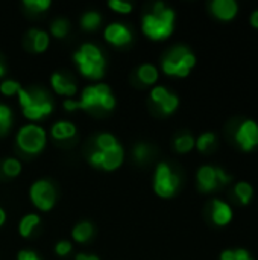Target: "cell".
<instances>
[{
  "mask_svg": "<svg viewBox=\"0 0 258 260\" xmlns=\"http://www.w3.org/2000/svg\"><path fill=\"white\" fill-rule=\"evenodd\" d=\"M175 14L163 3L154 6V14H148L143 18V32L152 40H164L173 30Z\"/></svg>",
  "mask_w": 258,
  "mask_h": 260,
  "instance_id": "obj_1",
  "label": "cell"
},
{
  "mask_svg": "<svg viewBox=\"0 0 258 260\" xmlns=\"http://www.w3.org/2000/svg\"><path fill=\"white\" fill-rule=\"evenodd\" d=\"M116 105V101L111 94V90L106 84H99V85H91L84 88L81 101L75 102L71 99H67L64 102V107L68 111L82 108V110H88V108H94V107H102L105 110H113Z\"/></svg>",
  "mask_w": 258,
  "mask_h": 260,
  "instance_id": "obj_2",
  "label": "cell"
},
{
  "mask_svg": "<svg viewBox=\"0 0 258 260\" xmlns=\"http://www.w3.org/2000/svg\"><path fill=\"white\" fill-rule=\"evenodd\" d=\"M75 61L78 62L79 70L84 76L91 78V79H99L103 76L105 59L97 46L90 44V43L84 44L75 53Z\"/></svg>",
  "mask_w": 258,
  "mask_h": 260,
  "instance_id": "obj_3",
  "label": "cell"
},
{
  "mask_svg": "<svg viewBox=\"0 0 258 260\" xmlns=\"http://www.w3.org/2000/svg\"><path fill=\"white\" fill-rule=\"evenodd\" d=\"M20 104L23 107V114L30 120H38L46 114L52 113L53 107L47 94L43 90H18Z\"/></svg>",
  "mask_w": 258,
  "mask_h": 260,
  "instance_id": "obj_4",
  "label": "cell"
},
{
  "mask_svg": "<svg viewBox=\"0 0 258 260\" xmlns=\"http://www.w3.org/2000/svg\"><path fill=\"white\" fill-rule=\"evenodd\" d=\"M196 59L195 56L189 52V49L179 46V47H175L172 49L167 56L164 58L163 61V70L167 73V75H172V76H187L190 69L195 66Z\"/></svg>",
  "mask_w": 258,
  "mask_h": 260,
  "instance_id": "obj_5",
  "label": "cell"
},
{
  "mask_svg": "<svg viewBox=\"0 0 258 260\" xmlns=\"http://www.w3.org/2000/svg\"><path fill=\"white\" fill-rule=\"evenodd\" d=\"M18 146L27 154L40 152L46 145V133L36 125H26L17 134Z\"/></svg>",
  "mask_w": 258,
  "mask_h": 260,
  "instance_id": "obj_6",
  "label": "cell"
},
{
  "mask_svg": "<svg viewBox=\"0 0 258 260\" xmlns=\"http://www.w3.org/2000/svg\"><path fill=\"white\" fill-rule=\"evenodd\" d=\"M178 186H179L178 175H175L166 163H160L155 172V183H154L155 192L163 198H169L176 192Z\"/></svg>",
  "mask_w": 258,
  "mask_h": 260,
  "instance_id": "obj_7",
  "label": "cell"
},
{
  "mask_svg": "<svg viewBox=\"0 0 258 260\" xmlns=\"http://www.w3.org/2000/svg\"><path fill=\"white\" fill-rule=\"evenodd\" d=\"M30 198L38 209L50 210L55 204L56 193H55L53 186L49 181L41 180V181L33 183V186L30 187Z\"/></svg>",
  "mask_w": 258,
  "mask_h": 260,
  "instance_id": "obj_8",
  "label": "cell"
},
{
  "mask_svg": "<svg viewBox=\"0 0 258 260\" xmlns=\"http://www.w3.org/2000/svg\"><path fill=\"white\" fill-rule=\"evenodd\" d=\"M236 140L240 143V146L245 151L252 149L258 145V125L254 120H246L242 123L236 134Z\"/></svg>",
  "mask_w": 258,
  "mask_h": 260,
  "instance_id": "obj_9",
  "label": "cell"
},
{
  "mask_svg": "<svg viewBox=\"0 0 258 260\" xmlns=\"http://www.w3.org/2000/svg\"><path fill=\"white\" fill-rule=\"evenodd\" d=\"M105 38L109 43L116 44V46H123V44H128L132 40V34L125 24L114 23V24H109L105 29Z\"/></svg>",
  "mask_w": 258,
  "mask_h": 260,
  "instance_id": "obj_10",
  "label": "cell"
},
{
  "mask_svg": "<svg viewBox=\"0 0 258 260\" xmlns=\"http://www.w3.org/2000/svg\"><path fill=\"white\" fill-rule=\"evenodd\" d=\"M211 9L216 17L222 20H231L237 12V3L234 0H214Z\"/></svg>",
  "mask_w": 258,
  "mask_h": 260,
  "instance_id": "obj_11",
  "label": "cell"
},
{
  "mask_svg": "<svg viewBox=\"0 0 258 260\" xmlns=\"http://www.w3.org/2000/svg\"><path fill=\"white\" fill-rule=\"evenodd\" d=\"M198 183L199 189L204 192H210L217 187V178H216V169L211 166H204L198 172Z\"/></svg>",
  "mask_w": 258,
  "mask_h": 260,
  "instance_id": "obj_12",
  "label": "cell"
},
{
  "mask_svg": "<svg viewBox=\"0 0 258 260\" xmlns=\"http://www.w3.org/2000/svg\"><path fill=\"white\" fill-rule=\"evenodd\" d=\"M52 87L59 94L73 96L76 93L75 82L70 78H67L65 75H62V73H53V76H52Z\"/></svg>",
  "mask_w": 258,
  "mask_h": 260,
  "instance_id": "obj_13",
  "label": "cell"
},
{
  "mask_svg": "<svg viewBox=\"0 0 258 260\" xmlns=\"http://www.w3.org/2000/svg\"><path fill=\"white\" fill-rule=\"evenodd\" d=\"M233 219V212L228 204L220 200H214L213 203V221L217 225H227Z\"/></svg>",
  "mask_w": 258,
  "mask_h": 260,
  "instance_id": "obj_14",
  "label": "cell"
},
{
  "mask_svg": "<svg viewBox=\"0 0 258 260\" xmlns=\"http://www.w3.org/2000/svg\"><path fill=\"white\" fill-rule=\"evenodd\" d=\"M122 161H123V149H122L120 145H117L113 149L103 152L102 168L106 169V171H114V169H117L122 165Z\"/></svg>",
  "mask_w": 258,
  "mask_h": 260,
  "instance_id": "obj_15",
  "label": "cell"
},
{
  "mask_svg": "<svg viewBox=\"0 0 258 260\" xmlns=\"http://www.w3.org/2000/svg\"><path fill=\"white\" fill-rule=\"evenodd\" d=\"M27 40L35 52H44L49 46V35L40 29H30L27 34Z\"/></svg>",
  "mask_w": 258,
  "mask_h": 260,
  "instance_id": "obj_16",
  "label": "cell"
},
{
  "mask_svg": "<svg viewBox=\"0 0 258 260\" xmlns=\"http://www.w3.org/2000/svg\"><path fill=\"white\" fill-rule=\"evenodd\" d=\"M76 134V128L70 122H58L52 128V136L58 140H67L71 139Z\"/></svg>",
  "mask_w": 258,
  "mask_h": 260,
  "instance_id": "obj_17",
  "label": "cell"
},
{
  "mask_svg": "<svg viewBox=\"0 0 258 260\" xmlns=\"http://www.w3.org/2000/svg\"><path fill=\"white\" fill-rule=\"evenodd\" d=\"M71 235L76 242H87L93 235V225L90 222H81L73 229Z\"/></svg>",
  "mask_w": 258,
  "mask_h": 260,
  "instance_id": "obj_18",
  "label": "cell"
},
{
  "mask_svg": "<svg viewBox=\"0 0 258 260\" xmlns=\"http://www.w3.org/2000/svg\"><path fill=\"white\" fill-rule=\"evenodd\" d=\"M138 78L143 84H154L158 79V70L151 64H143L138 69Z\"/></svg>",
  "mask_w": 258,
  "mask_h": 260,
  "instance_id": "obj_19",
  "label": "cell"
},
{
  "mask_svg": "<svg viewBox=\"0 0 258 260\" xmlns=\"http://www.w3.org/2000/svg\"><path fill=\"white\" fill-rule=\"evenodd\" d=\"M40 224V218L36 215H27L20 222V235L27 238L33 232V229Z\"/></svg>",
  "mask_w": 258,
  "mask_h": 260,
  "instance_id": "obj_20",
  "label": "cell"
},
{
  "mask_svg": "<svg viewBox=\"0 0 258 260\" xmlns=\"http://www.w3.org/2000/svg\"><path fill=\"white\" fill-rule=\"evenodd\" d=\"M100 15H99V12H94V11H91V12H87V14H84L82 15V18H81V24H82V27L84 29H87V30H93V29H96L99 24H100Z\"/></svg>",
  "mask_w": 258,
  "mask_h": 260,
  "instance_id": "obj_21",
  "label": "cell"
},
{
  "mask_svg": "<svg viewBox=\"0 0 258 260\" xmlns=\"http://www.w3.org/2000/svg\"><path fill=\"white\" fill-rule=\"evenodd\" d=\"M234 192H236L237 198L242 201V204H248L251 201V198H252V192L254 190H252V187L248 183H239V184H236Z\"/></svg>",
  "mask_w": 258,
  "mask_h": 260,
  "instance_id": "obj_22",
  "label": "cell"
},
{
  "mask_svg": "<svg viewBox=\"0 0 258 260\" xmlns=\"http://www.w3.org/2000/svg\"><path fill=\"white\" fill-rule=\"evenodd\" d=\"M96 145H97V149H99V151L105 152V151L113 149V148L117 146L119 143H117V140H116L114 136H111V134H102V136L97 137Z\"/></svg>",
  "mask_w": 258,
  "mask_h": 260,
  "instance_id": "obj_23",
  "label": "cell"
},
{
  "mask_svg": "<svg viewBox=\"0 0 258 260\" xmlns=\"http://www.w3.org/2000/svg\"><path fill=\"white\" fill-rule=\"evenodd\" d=\"M11 119H12V113H11L9 107L0 104V134H5L9 129Z\"/></svg>",
  "mask_w": 258,
  "mask_h": 260,
  "instance_id": "obj_24",
  "label": "cell"
},
{
  "mask_svg": "<svg viewBox=\"0 0 258 260\" xmlns=\"http://www.w3.org/2000/svg\"><path fill=\"white\" fill-rule=\"evenodd\" d=\"M193 146H195V140H193V137L189 136V134L179 136V137L175 140V148H176V151H179V152H189Z\"/></svg>",
  "mask_w": 258,
  "mask_h": 260,
  "instance_id": "obj_25",
  "label": "cell"
},
{
  "mask_svg": "<svg viewBox=\"0 0 258 260\" xmlns=\"http://www.w3.org/2000/svg\"><path fill=\"white\" fill-rule=\"evenodd\" d=\"M21 171V165L15 158H6L3 161V172L8 177H17Z\"/></svg>",
  "mask_w": 258,
  "mask_h": 260,
  "instance_id": "obj_26",
  "label": "cell"
},
{
  "mask_svg": "<svg viewBox=\"0 0 258 260\" xmlns=\"http://www.w3.org/2000/svg\"><path fill=\"white\" fill-rule=\"evenodd\" d=\"M52 34L56 37V38H62L67 35L68 32V21L65 18H58L52 23Z\"/></svg>",
  "mask_w": 258,
  "mask_h": 260,
  "instance_id": "obj_27",
  "label": "cell"
},
{
  "mask_svg": "<svg viewBox=\"0 0 258 260\" xmlns=\"http://www.w3.org/2000/svg\"><path fill=\"white\" fill-rule=\"evenodd\" d=\"M160 107H161V110H163V113H166V114H170V113H173L175 110H176V107H178V98L175 96V94H167V98L160 104Z\"/></svg>",
  "mask_w": 258,
  "mask_h": 260,
  "instance_id": "obj_28",
  "label": "cell"
},
{
  "mask_svg": "<svg viewBox=\"0 0 258 260\" xmlns=\"http://www.w3.org/2000/svg\"><path fill=\"white\" fill-rule=\"evenodd\" d=\"M24 6L32 9L33 12H40L49 8L50 2L49 0H24Z\"/></svg>",
  "mask_w": 258,
  "mask_h": 260,
  "instance_id": "obj_29",
  "label": "cell"
},
{
  "mask_svg": "<svg viewBox=\"0 0 258 260\" xmlns=\"http://www.w3.org/2000/svg\"><path fill=\"white\" fill-rule=\"evenodd\" d=\"M18 90H20V85L15 81H3L0 84V91L5 96H12L14 93H18Z\"/></svg>",
  "mask_w": 258,
  "mask_h": 260,
  "instance_id": "obj_30",
  "label": "cell"
},
{
  "mask_svg": "<svg viewBox=\"0 0 258 260\" xmlns=\"http://www.w3.org/2000/svg\"><path fill=\"white\" fill-rule=\"evenodd\" d=\"M214 140H216V137H214V134H211V133H207V134H202L199 139H198V149L199 151H207L213 143H214Z\"/></svg>",
  "mask_w": 258,
  "mask_h": 260,
  "instance_id": "obj_31",
  "label": "cell"
},
{
  "mask_svg": "<svg viewBox=\"0 0 258 260\" xmlns=\"http://www.w3.org/2000/svg\"><path fill=\"white\" fill-rule=\"evenodd\" d=\"M109 8L120 12V14H129L131 9H132V5L128 3V2H120V0H113L109 2Z\"/></svg>",
  "mask_w": 258,
  "mask_h": 260,
  "instance_id": "obj_32",
  "label": "cell"
},
{
  "mask_svg": "<svg viewBox=\"0 0 258 260\" xmlns=\"http://www.w3.org/2000/svg\"><path fill=\"white\" fill-rule=\"evenodd\" d=\"M167 94H169V91L164 88V87H155L154 90H152V93H151V98H152V101L155 102V104H161L166 98H167Z\"/></svg>",
  "mask_w": 258,
  "mask_h": 260,
  "instance_id": "obj_33",
  "label": "cell"
},
{
  "mask_svg": "<svg viewBox=\"0 0 258 260\" xmlns=\"http://www.w3.org/2000/svg\"><path fill=\"white\" fill-rule=\"evenodd\" d=\"M148 154H149V149H148L146 145H138V146H135V149H134V155H135V158H137L138 161H143V160L148 157Z\"/></svg>",
  "mask_w": 258,
  "mask_h": 260,
  "instance_id": "obj_34",
  "label": "cell"
},
{
  "mask_svg": "<svg viewBox=\"0 0 258 260\" xmlns=\"http://www.w3.org/2000/svg\"><path fill=\"white\" fill-rule=\"evenodd\" d=\"M70 251H71V244H70V242L61 241V242L56 244V253H58L59 256H67Z\"/></svg>",
  "mask_w": 258,
  "mask_h": 260,
  "instance_id": "obj_35",
  "label": "cell"
},
{
  "mask_svg": "<svg viewBox=\"0 0 258 260\" xmlns=\"http://www.w3.org/2000/svg\"><path fill=\"white\" fill-rule=\"evenodd\" d=\"M90 163L94 165V166H102V163H103V152L99 151V149H96L94 152H91V155H90Z\"/></svg>",
  "mask_w": 258,
  "mask_h": 260,
  "instance_id": "obj_36",
  "label": "cell"
},
{
  "mask_svg": "<svg viewBox=\"0 0 258 260\" xmlns=\"http://www.w3.org/2000/svg\"><path fill=\"white\" fill-rule=\"evenodd\" d=\"M216 178H217V183H222V184H225L231 180V177H228L222 169H216Z\"/></svg>",
  "mask_w": 258,
  "mask_h": 260,
  "instance_id": "obj_37",
  "label": "cell"
},
{
  "mask_svg": "<svg viewBox=\"0 0 258 260\" xmlns=\"http://www.w3.org/2000/svg\"><path fill=\"white\" fill-rule=\"evenodd\" d=\"M18 260H40V257L32 251H21L18 254Z\"/></svg>",
  "mask_w": 258,
  "mask_h": 260,
  "instance_id": "obj_38",
  "label": "cell"
},
{
  "mask_svg": "<svg viewBox=\"0 0 258 260\" xmlns=\"http://www.w3.org/2000/svg\"><path fill=\"white\" fill-rule=\"evenodd\" d=\"M222 260H237L234 256V251H225L222 254Z\"/></svg>",
  "mask_w": 258,
  "mask_h": 260,
  "instance_id": "obj_39",
  "label": "cell"
},
{
  "mask_svg": "<svg viewBox=\"0 0 258 260\" xmlns=\"http://www.w3.org/2000/svg\"><path fill=\"white\" fill-rule=\"evenodd\" d=\"M76 260H99L96 256H87V254H79Z\"/></svg>",
  "mask_w": 258,
  "mask_h": 260,
  "instance_id": "obj_40",
  "label": "cell"
},
{
  "mask_svg": "<svg viewBox=\"0 0 258 260\" xmlns=\"http://www.w3.org/2000/svg\"><path fill=\"white\" fill-rule=\"evenodd\" d=\"M251 23L255 26V27H258V11H255L254 14H252V18H251Z\"/></svg>",
  "mask_w": 258,
  "mask_h": 260,
  "instance_id": "obj_41",
  "label": "cell"
},
{
  "mask_svg": "<svg viewBox=\"0 0 258 260\" xmlns=\"http://www.w3.org/2000/svg\"><path fill=\"white\" fill-rule=\"evenodd\" d=\"M5 219H6V215H5V212H3V210L0 209V225H2L3 222H5Z\"/></svg>",
  "mask_w": 258,
  "mask_h": 260,
  "instance_id": "obj_42",
  "label": "cell"
},
{
  "mask_svg": "<svg viewBox=\"0 0 258 260\" xmlns=\"http://www.w3.org/2000/svg\"><path fill=\"white\" fill-rule=\"evenodd\" d=\"M3 73H5V69H3V66H2V64H0V76H2V75H3Z\"/></svg>",
  "mask_w": 258,
  "mask_h": 260,
  "instance_id": "obj_43",
  "label": "cell"
}]
</instances>
